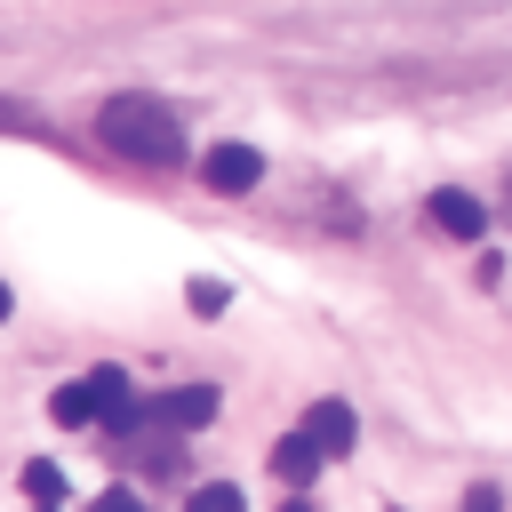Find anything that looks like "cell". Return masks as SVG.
<instances>
[{
  "instance_id": "30bf717a",
  "label": "cell",
  "mask_w": 512,
  "mask_h": 512,
  "mask_svg": "<svg viewBox=\"0 0 512 512\" xmlns=\"http://www.w3.org/2000/svg\"><path fill=\"white\" fill-rule=\"evenodd\" d=\"M48 416H56V424H96V408H88V384H64V392L48 400Z\"/></svg>"
},
{
  "instance_id": "ba28073f",
  "label": "cell",
  "mask_w": 512,
  "mask_h": 512,
  "mask_svg": "<svg viewBox=\"0 0 512 512\" xmlns=\"http://www.w3.org/2000/svg\"><path fill=\"white\" fill-rule=\"evenodd\" d=\"M272 472H280V480H312V472H320V448H312L304 432H288V440L272 448Z\"/></svg>"
},
{
  "instance_id": "52a82bcc",
  "label": "cell",
  "mask_w": 512,
  "mask_h": 512,
  "mask_svg": "<svg viewBox=\"0 0 512 512\" xmlns=\"http://www.w3.org/2000/svg\"><path fill=\"white\" fill-rule=\"evenodd\" d=\"M24 504L32 512H64V472L40 456V464H24Z\"/></svg>"
},
{
  "instance_id": "5b68a950",
  "label": "cell",
  "mask_w": 512,
  "mask_h": 512,
  "mask_svg": "<svg viewBox=\"0 0 512 512\" xmlns=\"http://www.w3.org/2000/svg\"><path fill=\"white\" fill-rule=\"evenodd\" d=\"M304 440H312L320 456H352V408H344V400H320V408L304 416Z\"/></svg>"
},
{
  "instance_id": "277c9868",
  "label": "cell",
  "mask_w": 512,
  "mask_h": 512,
  "mask_svg": "<svg viewBox=\"0 0 512 512\" xmlns=\"http://www.w3.org/2000/svg\"><path fill=\"white\" fill-rule=\"evenodd\" d=\"M136 416H152V424H176V432H184V424H208V416H216V384L160 392V400H152V408H136Z\"/></svg>"
},
{
  "instance_id": "5bb4252c",
  "label": "cell",
  "mask_w": 512,
  "mask_h": 512,
  "mask_svg": "<svg viewBox=\"0 0 512 512\" xmlns=\"http://www.w3.org/2000/svg\"><path fill=\"white\" fill-rule=\"evenodd\" d=\"M280 512H312V504H280Z\"/></svg>"
},
{
  "instance_id": "9a60e30c",
  "label": "cell",
  "mask_w": 512,
  "mask_h": 512,
  "mask_svg": "<svg viewBox=\"0 0 512 512\" xmlns=\"http://www.w3.org/2000/svg\"><path fill=\"white\" fill-rule=\"evenodd\" d=\"M0 320H8V288H0Z\"/></svg>"
},
{
  "instance_id": "7c38bea8",
  "label": "cell",
  "mask_w": 512,
  "mask_h": 512,
  "mask_svg": "<svg viewBox=\"0 0 512 512\" xmlns=\"http://www.w3.org/2000/svg\"><path fill=\"white\" fill-rule=\"evenodd\" d=\"M0 128H8V136H32V128H40V120H32V112H24V104H0Z\"/></svg>"
},
{
  "instance_id": "3957f363",
  "label": "cell",
  "mask_w": 512,
  "mask_h": 512,
  "mask_svg": "<svg viewBox=\"0 0 512 512\" xmlns=\"http://www.w3.org/2000/svg\"><path fill=\"white\" fill-rule=\"evenodd\" d=\"M80 384H88V408H96L112 432H128V424H136V408H144V400H136L128 368H96V376H80Z\"/></svg>"
},
{
  "instance_id": "6da1fadb",
  "label": "cell",
  "mask_w": 512,
  "mask_h": 512,
  "mask_svg": "<svg viewBox=\"0 0 512 512\" xmlns=\"http://www.w3.org/2000/svg\"><path fill=\"white\" fill-rule=\"evenodd\" d=\"M96 136L136 168H184V128H176V112L160 96H104Z\"/></svg>"
},
{
  "instance_id": "8992f818",
  "label": "cell",
  "mask_w": 512,
  "mask_h": 512,
  "mask_svg": "<svg viewBox=\"0 0 512 512\" xmlns=\"http://www.w3.org/2000/svg\"><path fill=\"white\" fill-rule=\"evenodd\" d=\"M432 224L440 232H456V240H480V200H464V192H432Z\"/></svg>"
},
{
  "instance_id": "2e32d148",
  "label": "cell",
  "mask_w": 512,
  "mask_h": 512,
  "mask_svg": "<svg viewBox=\"0 0 512 512\" xmlns=\"http://www.w3.org/2000/svg\"><path fill=\"white\" fill-rule=\"evenodd\" d=\"M384 512H400V504H384Z\"/></svg>"
},
{
  "instance_id": "7a4b0ae2",
  "label": "cell",
  "mask_w": 512,
  "mask_h": 512,
  "mask_svg": "<svg viewBox=\"0 0 512 512\" xmlns=\"http://www.w3.org/2000/svg\"><path fill=\"white\" fill-rule=\"evenodd\" d=\"M200 184L240 200V192L264 184V152H256V144H208V152H200Z\"/></svg>"
},
{
  "instance_id": "9c48e42d",
  "label": "cell",
  "mask_w": 512,
  "mask_h": 512,
  "mask_svg": "<svg viewBox=\"0 0 512 512\" xmlns=\"http://www.w3.org/2000/svg\"><path fill=\"white\" fill-rule=\"evenodd\" d=\"M184 512H248V496L232 488V480H208V488H192V504Z\"/></svg>"
},
{
  "instance_id": "8fae6325",
  "label": "cell",
  "mask_w": 512,
  "mask_h": 512,
  "mask_svg": "<svg viewBox=\"0 0 512 512\" xmlns=\"http://www.w3.org/2000/svg\"><path fill=\"white\" fill-rule=\"evenodd\" d=\"M88 512H144V496H128V488H104Z\"/></svg>"
},
{
  "instance_id": "4fadbf2b",
  "label": "cell",
  "mask_w": 512,
  "mask_h": 512,
  "mask_svg": "<svg viewBox=\"0 0 512 512\" xmlns=\"http://www.w3.org/2000/svg\"><path fill=\"white\" fill-rule=\"evenodd\" d=\"M464 512H496V488H472V496H464Z\"/></svg>"
}]
</instances>
